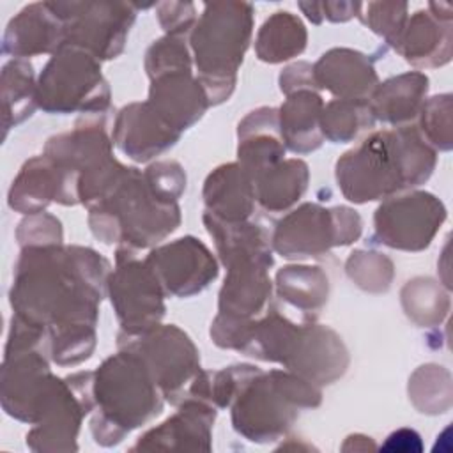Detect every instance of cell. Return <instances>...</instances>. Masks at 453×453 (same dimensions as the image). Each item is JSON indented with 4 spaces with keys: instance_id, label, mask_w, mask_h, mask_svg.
Instances as JSON below:
<instances>
[{
    "instance_id": "25",
    "label": "cell",
    "mask_w": 453,
    "mask_h": 453,
    "mask_svg": "<svg viewBox=\"0 0 453 453\" xmlns=\"http://www.w3.org/2000/svg\"><path fill=\"white\" fill-rule=\"evenodd\" d=\"M322 108L324 101L315 88H301L287 96L278 108L280 134L287 149L296 154H308L322 145Z\"/></svg>"
},
{
    "instance_id": "29",
    "label": "cell",
    "mask_w": 453,
    "mask_h": 453,
    "mask_svg": "<svg viewBox=\"0 0 453 453\" xmlns=\"http://www.w3.org/2000/svg\"><path fill=\"white\" fill-rule=\"evenodd\" d=\"M4 131L28 119L37 106V81L34 69L25 58H14L2 69Z\"/></svg>"
},
{
    "instance_id": "37",
    "label": "cell",
    "mask_w": 453,
    "mask_h": 453,
    "mask_svg": "<svg viewBox=\"0 0 453 453\" xmlns=\"http://www.w3.org/2000/svg\"><path fill=\"white\" fill-rule=\"evenodd\" d=\"M143 175L150 189L168 203H177L186 189V172L177 161H156L147 166Z\"/></svg>"
},
{
    "instance_id": "10",
    "label": "cell",
    "mask_w": 453,
    "mask_h": 453,
    "mask_svg": "<svg viewBox=\"0 0 453 453\" xmlns=\"http://www.w3.org/2000/svg\"><path fill=\"white\" fill-rule=\"evenodd\" d=\"M64 25V44L111 60L124 50L136 5L126 2H48Z\"/></svg>"
},
{
    "instance_id": "4",
    "label": "cell",
    "mask_w": 453,
    "mask_h": 453,
    "mask_svg": "<svg viewBox=\"0 0 453 453\" xmlns=\"http://www.w3.org/2000/svg\"><path fill=\"white\" fill-rule=\"evenodd\" d=\"M179 223V203L161 200L143 172L133 166H127L122 180L101 203L88 209V225L99 241L131 250L152 248Z\"/></svg>"
},
{
    "instance_id": "9",
    "label": "cell",
    "mask_w": 453,
    "mask_h": 453,
    "mask_svg": "<svg viewBox=\"0 0 453 453\" xmlns=\"http://www.w3.org/2000/svg\"><path fill=\"white\" fill-rule=\"evenodd\" d=\"M117 345L133 349L147 363L165 400L180 403L200 375V356L191 338L175 324H157L142 334L119 333Z\"/></svg>"
},
{
    "instance_id": "35",
    "label": "cell",
    "mask_w": 453,
    "mask_h": 453,
    "mask_svg": "<svg viewBox=\"0 0 453 453\" xmlns=\"http://www.w3.org/2000/svg\"><path fill=\"white\" fill-rule=\"evenodd\" d=\"M145 69L149 78L173 71H191V57L186 37L165 35L152 42L145 53Z\"/></svg>"
},
{
    "instance_id": "31",
    "label": "cell",
    "mask_w": 453,
    "mask_h": 453,
    "mask_svg": "<svg viewBox=\"0 0 453 453\" xmlns=\"http://www.w3.org/2000/svg\"><path fill=\"white\" fill-rule=\"evenodd\" d=\"M402 306L405 315L419 327H432L442 322L449 311V296L442 290L441 283L432 278L409 280L402 292Z\"/></svg>"
},
{
    "instance_id": "3",
    "label": "cell",
    "mask_w": 453,
    "mask_h": 453,
    "mask_svg": "<svg viewBox=\"0 0 453 453\" xmlns=\"http://www.w3.org/2000/svg\"><path fill=\"white\" fill-rule=\"evenodd\" d=\"M94 400L97 411L90 421L92 437L101 446H115L126 434L156 418L165 396L143 357L119 347L94 372Z\"/></svg>"
},
{
    "instance_id": "11",
    "label": "cell",
    "mask_w": 453,
    "mask_h": 453,
    "mask_svg": "<svg viewBox=\"0 0 453 453\" xmlns=\"http://www.w3.org/2000/svg\"><path fill=\"white\" fill-rule=\"evenodd\" d=\"M106 290L124 334H142L156 327L165 315V290L145 260L134 250L119 246L115 269L110 273Z\"/></svg>"
},
{
    "instance_id": "28",
    "label": "cell",
    "mask_w": 453,
    "mask_h": 453,
    "mask_svg": "<svg viewBox=\"0 0 453 453\" xmlns=\"http://www.w3.org/2000/svg\"><path fill=\"white\" fill-rule=\"evenodd\" d=\"M306 28L303 21L288 11H276L260 27L255 41L258 60L280 64L301 55L306 48Z\"/></svg>"
},
{
    "instance_id": "1",
    "label": "cell",
    "mask_w": 453,
    "mask_h": 453,
    "mask_svg": "<svg viewBox=\"0 0 453 453\" xmlns=\"http://www.w3.org/2000/svg\"><path fill=\"white\" fill-rule=\"evenodd\" d=\"M110 262L83 246L21 248L11 288L16 317L51 334L96 327Z\"/></svg>"
},
{
    "instance_id": "12",
    "label": "cell",
    "mask_w": 453,
    "mask_h": 453,
    "mask_svg": "<svg viewBox=\"0 0 453 453\" xmlns=\"http://www.w3.org/2000/svg\"><path fill=\"white\" fill-rule=\"evenodd\" d=\"M444 221V203L428 191L389 196L373 214L375 237L379 242L403 251H421L428 248Z\"/></svg>"
},
{
    "instance_id": "32",
    "label": "cell",
    "mask_w": 453,
    "mask_h": 453,
    "mask_svg": "<svg viewBox=\"0 0 453 453\" xmlns=\"http://www.w3.org/2000/svg\"><path fill=\"white\" fill-rule=\"evenodd\" d=\"M409 398L423 414H442L451 407V375L444 366L423 365L409 379Z\"/></svg>"
},
{
    "instance_id": "2",
    "label": "cell",
    "mask_w": 453,
    "mask_h": 453,
    "mask_svg": "<svg viewBox=\"0 0 453 453\" xmlns=\"http://www.w3.org/2000/svg\"><path fill=\"white\" fill-rule=\"evenodd\" d=\"M434 150L416 126L373 131L338 157L334 175L354 203L386 200L426 182L435 168Z\"/></svg>"
},
{
    "instance_id": "22",
    "label": "cell",
    "mask_w": 453,
    "mask_h": 453,
    "mask_svg": "<svg viewBox=\"0 0 453 453\" xmlns=\"http://www.w3.org/2000/svg\"><path fill=\"white\" fill-rule=\"evenodd\" d=\"M64 44V25L48 2L30 4L19 11L4 34V53L14 58L55 53Z\"/></svg>"
},
{
    "instance_id": "17",
    "label": "cell",
    "mask_w": 453,
    "mask_h": 453,
    "mask_svg": "<svg viewBox=\"0 0 453 453\" xmlns=\"http://www.w3.org/2000/svg\"><path fill=\"white\" fill-rule=\"evenodd\" d=\"M216 407L200 398H186L179 411L161 425L147 430L133 446L136 449H211Z\"/></svg>"
},
{
    "instance_id": "14",
    "label": "cell",
    "mask_w": 453,
    "mask_h": 453,
    "mask_svg": "<svg viewBox=\"0 0 453 453\" xmlns=\"http://www.w3.org/2000/svg\"><path fill=\"white\" fill-rule=\"evenodd\" d=\"M283 366L320 388L333 384L347 372L349 350L333 329L315 322L299 324Z\"/></svg>"
},
{
    "instance_id": "40",
    "label": "cell",
    "mask_w": 453,
    "mask_h": 453,
    "mask_svg": "<svg viewBox=\"0 0 453 453\" xmlns=\"http://www.w3.org/2000/svg\"><path fill=\"white\" fill-rule=\"evenodd\" d=\"M301 88H317L313 81V65L308 62H296L285 67L280 74V90L285 96Z\"/></svg>"
},
{
    "instance_id": "27",
    "label": "cell",
    "mask_w": 453,
    "mask_h": 453,
    "mask_svg": "<svg viewBox=\"0 0 453 453\" xmlns=\"http://www.w3.org/2000/svg\"><path fill=\"white\" fill-rule=\"evenodd\" d=\"M278 296L304 317H315L327 303V274L315 265H287L276 273Z\"/></svg>"
},
{
    "instance_id": "16",
    "label": "cell",
    "mask_w": 453,
    "mask_h": 453,
    "mask_svg": "<svg viewBox=\"0 0 453 453\" xmlns=\"http://www.w3.org/2000/svg\"><path fill=\"white\" fill-rule=\"evenodd\" d=\"M446 5L428 4V11H418L407 18L393 48L411 65L430 69L451 60V7L442 12Z\"/></svg>"
},
{
    "instance_id": "15",
    "label": "cell",
    "mask_w": 453,
    "mask_h": 453,
    "mask_svg": "<svg viewBox=\"0 0 453 453\" xmlns=\"http://www.w3.org/2000/svg\"><path fill=\"white\" fill-rule=\"evenodd\" d=\"M9 207L23 214L42 212L51 202L80 203L69 175L46 154L28 159L9 189Z\"/></svg>"
},
{
    "instance_id": "6",
    "label": "cell",
    "mask_w": 453,
    "mask_h": 453,
    "mask_svg": "<svg viewBox=\"0 0 453 453\" xmlns=\"http://www.w3.org/2000/svg\"><path fill=\"white\" fill-rule=\"evenodd\" d=\"M322 402L319 386L288 370L262 372L260 368L241 386L230 409L234 430L251 442L281 439L303 409Z\"/></svg>"
},
{
    "instance_id": "23",
    "label": "cell",
    "mask_w": 453,
    "mask_h": 453,
    "mask_svg": "<svg viewBox=\"0 0 453 453\" xmlns=\"http://www.w3.org/2000/svg\"><path fill=\"white\" fill-rule=\"evenodd\" d=\"M205 212L226 221H248L255 209V189L251 177L239 163H226L212 170L203 182Z\"/></svg>"
},
{
    "instance_id": "21",
    "label": "cell",
    "mask_w": 453,
    "mask_h": 453,
    "mask_svg": "<svg viewBox=\"0 0 453 453\" xmlns=\"http://www.w3.org/2000/svg\"><path fill=\"white\" fill-rule=\"evenodd\" d=\"M237 138V163L251 179L285 159L278 108L262 106L250 111L239 122Z\"/></svg>"
},
{
    "instance_id": "20",
    "label": "cell",
    "mask_w": 453,
    "mask_h": 453,
    "mask_svg": "<svg viewBox=\"0 0 453 453\" xmlns=\"http://www.w3.org/2000/svg\"><path fill=\"white\" fill-rule=\"evenodd\" d=\"M313 81L336 99H368L379 85V76L361 51L333 48L313 64Z\"/></svg>"
},
{
    "instance_id": "19",
    "label": "cell",
    "mask_w": 453,
    "mask_h": 453,
    "mask_svg": "<svg viewBox=\"0 0 453 453\" xmlns=\"http://www.w3.org/2000/svg\"><path fill=\"white\" fill-rule=\"evenodd\" d=\"M147 103L180 134L211 106L207 92L193 71H173L150 78Z\"/></svg>"
},
{
    "instance_id": "38",
    "label": "cell",
    "mask_w": 453,
    "mask_h": 453,
    "mask_svg": "<svg viewBox=\"0 0 453 453\" xmlns=\"http://www.w3.org/2000/svg\"><path fill=\"white\" fill-rule=\"evenodd\" d=\"M16 235L21 248L62 244V225L55 216L37 212L19 223Z\"/></svg>"
},
{
    "instance_id": "30",
    "label": "cell",
    "mask_w": 453,
    "mask_h": 453,
    "mask_svg": "<svg viewBox=\"0 0 453 453\" xmlns=\"http://www.w3.org/2000/svg\"><path fill=\"white\" fill-rule=\"evenodd\" d=\"M373 124L368 99H333L320 113L322 136L333 143H349Z\"/></svg>"
},
{
    "instance_id": "41",
    "label": "cell",
    "mask_w": 453,
    "mask_h": 453,
    "mask_svg": "<svg viewBox=\"0 0 453 453\" xmlns=\"http://www.w3.org/2000/svg\"><path fill=\"white\" fill-rule=\"evenodd\" d=\"M421 437L412 428H398L393 434L388 435L386 442L380 446V449L389 451H421Z\"/></svg>"
},
{
    "instance_id": "42",
    "label": "cell",
    "mask_w": 453,
    "mask_h": 453,
    "mask_svg": "<svg viewBox=\"0 0 453 453\" xmlns=\"http://www.w3.org/2000/svg\"><path fill=\"white\" fill-rule=\"evenodd\" d=\"M322 18H327L331 21H347L354 16L359 18L361 14V4H347V2H326L320 4Z\"/></svg>"
},
{
    "instance_id": "18",
    "label": "cell",
    "mask_w": 453,
    "mask_h": 453,
    "mask_svg": "<svg viewBox=\"0 0 453 453\" xmlns=\"http://www.w3.org/2000/svg\"><path fill=\"white\" fill-rule=\"evenodd\" d=\"M179 138L180 133L168 126L147 101L124 106L113 127V143L138 163L163 154L173 147Z\"/></svg>"
},
{
    "instance_id": "39",
    "label": "cell",
    "mask_w": 453,
    "mask_h": 453,
    "mask_svg": "<svg viewBox=\"0 0 453 453\" xmlns=\"http://www.w3.org/2000/svg\"><path fill=\"white\" fill-rule=\"evenodd\" d=\"M157 19L166 35L186 37L196 23L195 5L189 2H163L157 4Z\"/></svg>"
},
{
    "instance_id": "34",
    "label": "cell",
    "mask_w": 453,
    "mask_h": 453,
    "mask_svg": "<svg viewBox=\"0 0 453 453\" xmlns=\"http://www.w3.org/2000/svg\"><path fill=\"white\" fill-rule=\"evenodd\" d=\"M418 131L434 150H449L453 147L451 127V96L441 94L425 99L419 115Z\"/></svg>"
},
{
    "instance_id": "13",
    "label": "cell",
    "mask_w": 453,
    "mask_h": 453,
    "mask_svg": "<svg viewBox=\"0 0 453 453\" xmlns=\"http://www.w3.org/2000/svg\"><path fill=\"white\" fill-rule=\"evenodd\" d=\"M145 262L159 280L166 296L191 297L218 278V262L209 248L191 237L154 248Z\"/></svg>"
},
{
    "instance_id": "5",
    "label": "cell",
    "mask_w": 453,
    "mask_h": 453,
    "mask_svg": "<svg viewBox=\"0 0 453 453\" xmlns=\"http://www.w3.org/2000/svg\"><path fill=\"white\" fill-rule=\"evenodd\" d=\"M253 32V5L244 2H212L203 5L189 44L198 69V81L211 104L228 101L235 87Z\"/></svg>"
},
{
    "instance_id": "7",
    "label": "cell",
    "mask_w": 453,
    "mask_h": 453,
    "mask_svg": "<svg viewBox=\"0 0 453 453\" xmlns=\"http://www.w3.org/2000/svg\"><path fill=\"white\" fill-rule=\"evenodd\" d=\"M37 106L48 113H103L110 88L99 60L85 50L60 46L37 80Z\"/></svg>"
},
{
    "instance_id": "24",
    "label": "cell",
    "mask_w": 453,
    "mask_h": 453,
    "mask_svg": "<svg viewBox=\"0 0 453 453\" xmlns=\"http://www.w3.org/2000/svg\"><path fill=\"white\" fill-rule=\"evenodd\" d=\"M426 92V74L411 71L379 83L368 97V104L375 120H382L395 127L411 126L419 115Z\"/></svg>"
},
{
    "instance_id": "36",
    "label": "cell",
    "mask_w": 453,
    "mask_h": 453,
    "mask_svg": "<svg viewBox=\"0 0 453 453\" xmlns=\"http://www.w3.org/2000/svg\"><path fill=\"white\" fill-rule=\"evenodd\" d=\"M363 9H366V12L359 14L361 21L384 37L389 46H395L407 21V4L370 2L363 4Z\"/></svg>"
},
{
    "instance_id": "33",
    "label": "cell",
    "mask_w": 453,
    "mask_h": 453,
    "mask_svg": "<svg viewBox=\"0 0 453 453\" xmlns=\"http://www.w3.org/2000/svg\"><path fill=\"white\" fill-rule=\"evenodd\" d=\"M349 278L363 290L372 294L386 292L391 287L395 267L393 262L377 251L356 250L349 255L345 264Z\"/></svg>"
},
{
    "instance_id": "26",
    "label": "cell",
    "mask_w": 453,
    "mask_h": 453,
    "mask_svg": "<svg viewBox=\"0 0 453 453\" xmlns=\"http://www.w3.org/2000/svg\"><path fill=\"white\" fill-rule=\"evenodd\" d=\"M310 180L308 165L303 159H283L251 179L255 200L269 212L292 207L306 191Z\"/></svg>"
},
{
    "instance_id": "8",
    "label": "cell",
    "mask_w": 453,
    "mask_h": 453,
    "mask_svg": "<svg viewBox=\"0 0 453 453\" xmlns=\"http://www.w3.org/2000/svg\"><path fill=\"white\" fill-rule=\"evenodd\" d=\"M361 230V216L350 207L303 203L278 221L271 246L283 258L320 257L357 241Z\"/></svg>"
}]
</instances>
